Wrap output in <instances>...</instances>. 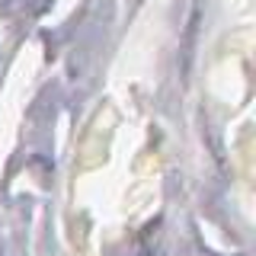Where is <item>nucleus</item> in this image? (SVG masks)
I'll return each mask as SVG.
<instances>
[]
</instances>
